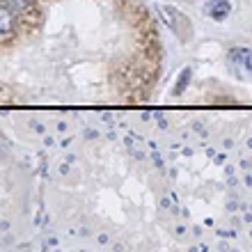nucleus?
<instances>
[{
    "instance_id": "2",
    "label": "nucleus",
    "mask_w": 252,
    "mask_h": 252,
    "mask_svg": "<svg viewBox=\"0 0 252 252\" xmlns=\"http://www.w3.org/2000/svg\"><path fill=\"white\" fill-rule=\"evenodd\" d=\"M204 14L213 21H225L232 14V2L229 0H204Z\"/></svg>"
},
{
    "instance_id": "5",
    "label": "nucleus",
    "mask_w": 252,
    "mask_h": 252,
    "mask_svg": "<svg viewBox=\"0 0 252 252\" xmlns=\"http://www.w3.org/2000/svg\"><path fill=\"white\" fill-rule=\"evenodd\" d=\"M190 78H192V69H190V66H186V69L179 73V80H177V83H174V87H172L174 96H181V94L186 92L188 85H190Z\"/></svg>"
},
{
    "instance_id": "6",
    "label": "nucleus",
    "mask_w": 252,
    "mask_h": 252,
    "mask_svg": "<svg viewBox=\"0 0 252 252\" xmlns=\"http://www.w3.org/2000/svg\"><path fill=\"white\" fill-rule=\"evenodd\" d=\"M9 9H14V12L19 14V12H23V9H28V7L32 5L34 0H2Z\"/></svg>"
},
{
    "instance_id": "3",
    "label": "nucleus",
    "mask_w": 252,
    "mask_h": 252,
    "mask_svg": "<svg viewBox=\"0 0 252 252\" xmlns=\"http://www.w3.org/2000/svg\"><path fill=\"white\" fill-rule=\"evenodd\" d=\"M14 28H16V12L9 9V7L0 0V41L9 39L14 34Z\"/></svg>"
},
{
    "instance_id": "1",
    "label": "nucleus",
    "mask_w": 252,
    "mask_h": 252,
    "mask_svg": "<svg viewBox=\"0 0 252 252\" xmlns=\"http://www.w3.org/2000/svg\"><path fill=\"white\" fill-rule=\"evenodd\" d=\"M158 14H160V19L165 21V26L170 28L181 41H186L188 37H190V30H192L190 21H188V16L181 12V9L170 7V5H158Z\"/></svg>"
},
{
    "instance_id": "4",
    "label": "nucleus",
    "mask_w": 252,
    "mask_h": 252,
    "mask_svg": "<svg viewBox=\"0 0 252 252\" xmlns=\"http://www.w3.org/2000/svg\"><path fill=\"white\" fill-rule=\"evenodd\" d=\"M229 58H232L236 64H241L246 71L252 73V48H246V46H236L229 51Z\"/></svg>"
}]
</instances>
